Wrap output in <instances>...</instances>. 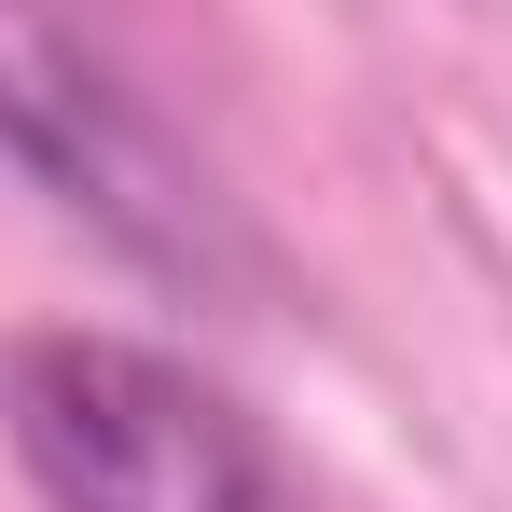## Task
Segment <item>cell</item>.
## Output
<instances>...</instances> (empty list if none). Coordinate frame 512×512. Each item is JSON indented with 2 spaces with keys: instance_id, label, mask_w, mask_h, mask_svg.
I'll list each match as a JSON object with an SVG mask.
<instances>
[{
  "instance_id": "1",
  "label": "cell",
  "mask_w": 512,
  "mask_h": 512,
  "mask_svg": "<svg viewBox=\"0 0 512 512\" xmlns=\"http://www.w3.org/2000/svg\"><path fill=\"white\" fill-rule=\"evenodd\" d=\"M0 429L42 512H291L263 429L167 346L28 333L0 360Z\"/></svg>"
},
{
  "instance_id": "2",
  "label": "cell",
  "mask_w": 512,
  "mask_h": 512,
  "mask_svg": "<svg viewBox=\"0 0 512 512\" xmlns=\"http://www.w3.org/2000/svg\"><path fill=\"white\" fill-rule=\"evenodd\" d=\"M0 139L56 180L70 208H97L125 250H153V263L194 250V194L167 180L139 97L111 84V56L84 42L70 0H0Z\"/></svg>"
}]
</instances>
